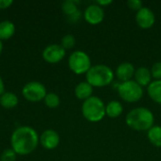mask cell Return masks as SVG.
I'll use <instances>...</instances> for the list:
<instances>
[{
  "mask_svg": "<svg viewBox=\"0 0 161 161\" xmlns=\"http://www.w3.org/2000/svg\"><path fill=\"white\" fill-rule=\"evenodd\" d=\"M16 158L17 154L11 148L5 149L0 156V161H16Z\"/></svg>",
  "mask_w": 161,
  "mask_h": 161,
  "instance_id": "cell-23",
  "label": "cell"
},
{
  "mask_svg": "<svg viewBox=\"0 0 161 161\" xmlns=\"http://www.w3.org/2000/svg\"><path fill=\"white\" fill-rule=\"evenodd\" d=\"M47 94L46 87L39 81H30L24 85L22 89L23 97L29 102L36 103L42 101Z\"/></svg>",
  "mask_w": 161,
  "mask_h": 161,
  "instance_id": "cell-7",
  "label": "cell"
},
{
  "mask_svg": "<svg viewBox=\"0 0 161 161\" xmlns=\"http://www.w3.org/2000/svg\"><path fill=\"white\" fill-rule=\"evenodd\" d=\"M124 112V107L121 102L112 100L106 105V115L109 118H118Z\"/></svg>",
  "mask_w": 161,
  "mask_h": 161,
  "instance_id": "cell-17",
  "label": "cell"
},
{
  "mask_svg": "<svg viewBox=\"0 0 161 161\" xmlns=\"http://www.w3.org/2000/svg\"><path fill=\"white\" fill-rule=\"evenodd\" d=\"M80 17H81V12L78 10V11L75 12V14L69 16V17H68V20H69V22H71V23H76V22L80 19Z\"/></svg>",
  "mask_w": 161,
  "mask_h": 161,
  "instance_id": "cell-27",
  "label": "cell"
},
{
  "mask_svg": "<svg viewBox=\"0 0 161 161\" xmlns=\"http://www.w3.org/2000/svg\"><path fill=\"white\" fill-rule=\"evenodd\" d=\"M83 117L91 123H98L106 116V105L97 96H92L83 101L81 107Z\"/></svg>",
  "mask_w": 161,
  "mask_h": 161,
  "instance_id": "cell-4",
  "label": "cell"
},
{
  "mask_svg": "<svg viewBox=\"0 0 161 161\" xmlns=\"http://www.w3.org/2000/svg\"><path fill=\"white\" fill-rule=\"evenodd\" d=\"M127 6L130 9L135 10V11H139L141 8H143V3L141 0H128Z\"/></svg>",
  "mask_w": 161,
  "mask_h": 161,
  "instance_id": "cell-25",
  "label": "cell"
},
{
  "mask_svg": "<svg viewBox=\"0 0 161 161\" xmlns=\"http://www.w3.org/2000/svg\"><path fill=\"white\" fill-rule=\"evenodd\" d=\"M60 45L65 50L72 49L75 45V36L72 35V34H66V35H64L62 37V39H61Z\"/></svg>",
  "mask_w": 161,
  "mask_h": 161,
  "instance_id": "cell-22",
  "label": "cell"
},
{
  "mask_svg": "<svg viewBox=\"0 0 161 161\" xmlns=\"http://www.w3.org/2000/svg\"><path fill=\"white\" fill-rule=\"evenodd\" d=\"M43 102L48 108L53 109V108H57L59 106L60 98L55 92H47V94L45 95V97L43 99Z\"/></svg>",
  "mask_w": 161,
  "mask_h": 161,
  "instance_id": "cell-20",
  "label": "cell"
},
{
  "mask_svg": "<svg viewBox=\"0 0 161 161\" xmlns=\"http://www.w3.org/2000/svg\"><path fill=\"white\" fill-rule=\"evenodd\" d=\"M134 78L135 81L142 87H148L150 85V83L152 82V75H151V71L149 69H147L146 67H140L138 69H136L135 71V75H134Z\"/></svg>",
  "mask_w": 161,
  "mask_h": 161,
  "instance_id": "cell-13",
  "label": "cell"
},
{
  "mask_svg": "<svg viewBox=\"0 0 161 161\" xmlns=\"http://www.w3.org/2000/svg\"><path fill=\"white\" fill-rule=\"evenodd\" d=\"M93 87L90 85L87 81H82L78 83L75 88V95L79 100H87L92 96Z\"/></svg>",
  "mask_w": 161,
  "mask_h": 161,
  "instance_id": "cell-14",
  "label": "cell"
},
{
  "mask_svg": "<svg viewBox=\"0 0 161 161\" xmlns=\"http://www.w3.org/2000/svg\"><path fill=\"white\" fill-rule=\"evenodd\" d=\"M40 144L38 132L29 125H21L14 129L10 137V148L19 156L33 153Z\"/></svg>",
  "mask_w": 161,
  "mask_h": 161,
  "instance_id": "cell-1",
  "label": "cell"
},
{
  "mask_svg": "<svg viewBox=\"0 0 161 161\" xmlns=\"http://www.w3.org/2000/svg\"><path fill=\"white\" fill-rule=\"evenodd\" d=\"M2 51H3V42L2 41H0V55L2 54Z\"/></svg>",
  "mask_w": 161,
  "mask_h": 161,
  "instance_id": "cell-30",
  "label": "cell"
},
{
  "mask_svg": "<svg viewBox=\"0 0 161 161\" xmlns=\"http://www.w3.org/2000/svg\"><path fill=\"white\" fill-rule=\"evenodd\" d=\"M84 19L90 25H96L103 22L105 18V11L102 7L97 4L89 5L84 11Z\"/></svg>",
  "mask_w": 161,
  "mask_h": 161,
  "instance_id": "cell-9",
  "label": "cell"
},
{
  "mask_svg": "<svg viewBox=\"0 0 161 161\" xmlns=\"http://www.w3.org/2000/svg\"><path fill=\"white\" fill-rule=\"evenodd\" d=\"M114 72L105 64H96L91 67L86 74V81L93 88H103L110 85L114 80Z\"/></svg>",
  "mask_w": 161,
  "mask_h": 161,
  "instance_id": "cell-3",
  "label": "cell"
},
{
  "mask_svg": "<svg viewBox=\"0 0 161 161\" xmlns=\"http://www.w3.org/2000/svg\"><path fill=\"white\" fill-rule=\"evenodd\" d=\"M125 123L128 127L135 131H148L154 126L155 116L153 112L146 108H135L126 114Z\"/></svg>",
  "mask_w": 161,
  "mask_h": 161,
  "instance_id": "cell-2",
  "label": "cell"
},
{
  "mask_svg": "<svg viewBox=\"0 0 161 161\" xmlns=\"http://www.w3.org/2000/svg\"><path fill=\"white\" fill-rule=\"evenodd\" d=\"M136 23L137 25L142 29L151 28L156 22V15L154 11L147 7H143L139 11H137L136 16Z\"/></svg>",
  "mask_w": 161,
  "mask_h": 161,
  "instance_id": "cell-10",
  "label": "cell"
},
{
  "mask_svg": "<svg viewBox=\"0 0 161 161\" xmlns=\"http://www.w3.org/2000/svg\"><path fill=\"white\" fill-rule=\"evenodd\" d=\"M13 4L12 0H0V9H7Z\"/></svg>",
  "mask_w": 161,
  "mask_h": 161,
  "instance_id": "cell-26",
  "label": "cell"
},
{
  "mask_svg": "<svg viewBox=\"0 0 161 161\" xmlns=\"http://www.w3.org/2000/svg\"><path fill=\"white\" fill-rule=\"evenodd\" d=\"M112 3V0H98L97 1V5H99L100 7H106L108 6Z\"/></svg>",
  "mask_w": 161,
  "mask_h": 161,
  "instance_id": "cell-28",
  "label": "cell"
},
{
  "mask_svg": "<svg viewBox=\"0 0 161 161\" xmlns=\"http://www.w3.org/2000/svg\"><path fill=\"white\" fill-rule=\"evenodd\" d=\"M117 91L119 96L127 103H136L143 96V89L135 80H129L118 84Z\"/></svg>",
  "mask_w": 161,
  "mask_h": 161,
  "instance_id": "cell-5",
  "label": "cell"
},
{
  "mask_svg": "<svg viewBox=\"0 0 161 161\" xmlns=\"http://www.w3.org/2000/svg\"><path fill=\"white\" fill-rule=\"evenodd\" d=\"M151 75L156 80H161V61L156 62L151 68Z\"/></svg>",
  "mask_w": 161,
  "mask_h": 161,
  "instance_id": "cell-24",
  "label": "cell"
},
{
  "mask_svg": "<svg viewBox=\"0 0 161 161\" xmlns=\"http://www.w3.org/2000/svg\"><path fill=\"white\" fill-rule=\"evenodd\" d=\"M5 92H6V90H5V83H4L3 78H2L1 75H0V96H1Z\"/></svg>",
  "mask_w": 161,
  "mask_h": 161,
  "instance_id": "cell-29",
  "label": "cell"
},
{
  "mask_svg": "<svg viewBox=\"0 0 161 161\" xmlns=\"http://www.w3.org/2000/svg\"><path fill=\"white\" fill-rule=\"evenodd\" d=\"M68 66L74 74L84 75L88 73L92 65L91 58L86 52L76 50L70 55L68 58Z\"/></svg>",
  "mask_w": 161,
  "mask_h": 161,
  "instance_id": "cell-6",
  "label": "cell"
},
{
  "mask_svg": "<svg viewBox=\"0 0 161 161\" xmlns=\"http://www.w3.org/2000/svg\"><path fill=\"white\" fill-rule=\"evenodd\" d=\"M77 3L78 2L75 1V0H66L61 4V9L64 12V14L67 15V17H69L78 11Z\"/></svg>",
  "mask_w": 161,
  "mask_h": 161,
  "instance_id": "cell-21",
  "label": "cell"
},
{
  "mask_svg": "<svg viewBox=\"0 0 161 161\" xmlns=\"http://www.w3.org/2000/svg\"><path fill=\"white\" fill-rule=\"evenodd\" d=\"M19 98L11 92H5L0 96V106L6 109H11L18 106Z\"/></svg>",
  "mask_w": 161,
  "mask_h": 161,
  "instance_id": "cell-15",
  "label": "cell"
},
{
  "mask_svg": "<svg viewBox=\"0 0 161 161\" xmlns=\"http://www.w3.org/2000/svg\"><path fill=\"white\" fill-rule=\"evenodd\" d=\"M66 56V50L58 43H52L47 45L42 53V57L44 61L50 64H56L60 62Z\"/></svg>",
  "mask_w": 161,
  "mask_h": 161,
  "instance_id": "cell-8",
  "label": "cell"
},
{
  "mask_svg": "<svg viewBox=\"0 0 161 161\" xmlns=\"http://www.w3.org/2000/svg\"><path fill=\"white\" fill-rule=\"evenodd\" d=\"M60 142V137L56 130L46 129L40 135V144L46 150L56 149Z\"/></svg>",
  "mask_w": 161,
  "mask_h": 161,
  "instance_id": "cell-11",
  "label": "cell"
},
{
  "mask_svg": "<svg viewBox=\"0 0 161 161\" xmlns=\"http://www.w3.org/2000/svg\"><path fill=\"white\" fill-rule=\"evenodd\" d=\"M135 71L136 69L132 63L122 62L116 69V77L119 81H121V83L132 80V77H134L135 75Z\"/></svg>",
  "mask_w": 161,
  "mask_h": 161,
  "instance_id": "cell-12",
  "label": "cell"
},
{
  "mask_svg": "<svg viewBox=\"0 0 161 161\" xmlns=\"http://www.w3.org/2000/svg\"><path fill=\"white\" fill-rule=\"evenodd\" d=\"M147 138L149 142L156 147L161 148V126L154 125L147 131Z\"/></svg>",
  "mask_w": 161,
  "mask_h": 161,
  "instance_id": "cell-19",
  "label": "cell"
},
{
  "mask_svg": "<svg viewBox=\"0 0 161 161\" xmlns=\"http://www.w3.org/2000/svg\"><path fill=\"white\" fill-rule=\"evenodd\" d=\"M15 25L9 20L0 22V41H8L15 34Z\"/></svg>",
  "mask_w": 161,
  "mask_h": 161,
  "instance_id": "cell-16",
  "label": "cell"
},
{
  "mask_svg": "<svg viewBox=\"0 0 161 161\" xmlns=\"http://www.w3.org/2000/svg\"><path fill=\"white\" fill-rule=\"evenodd\" d=\"M147 93L151 100L161 104V80H154L147 87Z\"/></svg>",
  "mask_w": 161,
  "mask_h": 161,
  "instance_id": "cell-18",
  "label": "cell"
}]
</instances>
